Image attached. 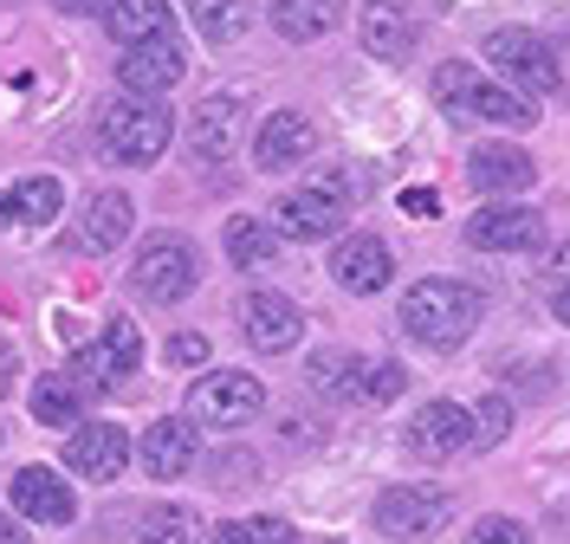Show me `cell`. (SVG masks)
Wrapping results in <instances>:
<instances>
[{
	"label": "cell",
	"mask_w": 570,
	"mask_h": 544,
	"mask_svg": "<svg viewBox=\"0 0 570 544\" xmlns=\"http://www.w3.org/2000/svg\"><path fill=\"white\" fill-rule=\"evenodd\" d=\"M480 311H487V298L461 279H422V286L402 291V311H395V325L409 330L422 350H454L466 344V330L480 325Z\"/></svg>",
	"instance_id": "6da1fadb"
},
{
	"label": "cell",
	"mask_w": 570,
	"mask_h": 544,
	"mask_svg": "<svg viewBox=\"0 0 570 544\" xmlns=\"http://www.w3.org/2000/svg\"><path fill=\"white\" fill-rule=\"evenodd\" d=\"M434 98H441L448 117H461V123H499V130H532L538 123L532 98H519V91L493 85L487 72H473L466 59L434 66Z\"/></svg>",
	"instance_id": "7a4b0ae2"
},
{
	"label": "cell",
	"mask_w": 570,
	"mask_h": 544,
	"mask_svg": "<svg viewBox=\"0 0 570 544\" xmlns=\"http://www.w3.org/2000/svg\"><path fill=\"white\" fill-rule=\"evenodd\" d=\"M98 137H105V149L117 156V162L142 169V162H156V156L169 149V137H176V110L163 105V98H117V105H105Z\"/></svg>",
	"instance_id": "3957f363"
},
{
	"label": "cell",
	"mask_w": 570,
	"mask_h": 544,
	"mask_svg": "<svg viewBox=\"0 0 570 544\" xmlns=\"http://www.w3.org/2000/svg\"><path fill=\"white\" fill-rule=\"evenodd\" d=\"M487 66H493V72L505 78V91H519V98H551V91H564L558 52L538 33H525V27H499V33L487 39Z\"/></svg>",
	"instance_id": "277c9868"
},
{
	"label": "cell",
	"mask_w": 570,
	"mask_h": 544,
	"mask_svg": "<svg viewBox=\"0 0 570 544\" xmlns=\"http://www.w3.org/2000/svg\"><path fill=\"white\" fill-rule=\"evenodd\" d=\"M130 286L149 298V305H176L188 291L202 286V254L181 240V234H156L142 240L137 259H130Z\"/></svg>",
	"instance_id": "5b68a950"
},
{
	"label": "cell",
	"mask_w": 570,
	"mask_h": 544,
	"mask_svg": "<svg viewBox=\"0 0 570 544\" xmlns=\"http://www.w3.org/2000/svg\"><path fill=\"white\" fill-rule=\"evenodd\" d=\"M259 408H266V389H259V376H247V369H208L188 389V422L195 428H247Z\"/></svg>",
	"instance_id": "8992f818"
},
{
	"label": "cell",
	"mask_w": 570,
	"mask_h": 544,
	"mask_svg": "<svg viewBox=\"0 0 570 544\" xmlns=\"http://www.w3.org/2000/svg\"><path fill=\"white\" fill-rule=\"evenodd\" d=\"M137 363H142L137 325H130L124 311H110L105 330H98V344H78V357H71V383H78V389H110V383H124Z\"/></svg>",
	"instance_id": "52a82bcc"
},
{
	"label": "cell",
	"mask_w": 570,
	"mask_h": 544,
	"mask_svg": "<svg viewBox=\"0 0 570 544\" xmlns=\"http://www.w3.org/2000/svg\"><path fill=\"white\" fill-rule=\"evenodd\" d=\"M181 72H188V52H181L176 33H156V39H137V46H124V66H117V85L130 91V98H163V91H176Z\"/></svg>",
	"instance_id": "ba28073f"
},
{
	"label": "cell",
	"mask_w": 570,
	"mask_h": 544,
	"mask_svg": "<svg viewBox=\"0 0 570 544\" xmlns=\"http://www.w3.org/2000/svg\"><path fill=\"white\" fill-rule=\"evenodd\" d=\"M466 247H480V254H532V247H544V215L525 208V201H493V208H480L466 220Z\"/></svg>",
	"instance_id": "9c48e42d"
},
{
	"label": "cell",
	"mask_w": 570,
	"mask_h": 544,
	"mask_svg": "<svg viewBox=\"0 0 570 544\" xmlns=\"http://www.w3.org/2000/svg\"><path fill=\"white\" fill-rule=\"evenodd\" d=\"M448 512H454V500L434 493V486H390L376 500V532H390V538H434L448 525Z\"/></svg>",
	"instance_id": "30bf717a"
},
{
	"label": "cell",
	"mask_w": 570,
	"mask_h": 544,
	"mask_svg": "<svg viewBox=\"0 0 570 544\" xmlns=\"http://www.w3.org/2000/svg\"><path fill=\"white\" fill-rule=\"evenodd\" d=\"M240 325H247V344H253V350L279 357V350H292V344L305 337V311H298L285 291L253 286L247 298H240Z\"/></svg>",
	"instance_id": "8fae6325"
},
{
	"label": "cell",
	"mask_w": 570,
	"mask_h": 544,
	"mask_svg": "<svg viewBox=\"0 0 570 544\" xmlns=\"http://www.w3.org/2000/svg\"><path fill=\"white\" fill-rule=\"evenodd\" d=\"M130 428H117V422H85V428H71L66 441V467L78 473V479H117V473L130 467Z\"/></svg>",
	"instance_id": "7c38bea8"
},
{
	"label": "cell",
	"mask_w": 570,
	"mask_h": 544,
	"mask_svg": "<svg viewBox=\"0 0 570 544\" xmlns=\"http://www.w3.org/2000/svg\"><path fill=\"white\" fill-rule=\"evenodd\" d=\"M337 220H344V201L305 181V188H292V195L273 201V220H266V227H273L279 240H331Z\"/></svg>",
	"instance_id": "4fadbf2b"
},
{
	"label": "cell",
	"mask_w": 570,
	"mask_h": 544,
	"mask_svg": "<svg viewBox=\"0 0 570 544\" xmlns=\"http://www.w3.org/2000/svg\"><path fill=\"white\" fill-rule=\"evenodd\" d=\"M331 279L351 291V298H370V291H383V286L395 279L390 240H376V234H351V240H337V254H331Z\"/></svg>",
	"instance_id": "5bb4252c"
},
{
	"label": "cell",
	"mask_w": 570,
	"mask_h": 544,
	"mask_svg": "<svg viewBox=\"0 0 570 544\" xmlns=\"http://www.w3.org/2000/svg\"><path fill=\"white\" fill-rule=\"evenodd\" d=\"M7 500H13L20 518H33V525H71L78 518V493L52 467H20L7 479Z\"/></svg>",
	"instance_id": "9a60e30c"
},
{
	"label": "cell",
	"mask_w": 570,
	"mask_h": 544,
	"mask_svg": "<svg viewBox=\"0 0 570 544\" xmlns=\"http://www.w3.org/2000/svg\"><path fill=\"white\" fill-rule=\"evenodd\" d=\"M356 39H363V52H370V59L402 66V59L415 52V13H409L402 0H370V7L356 13Z\"/></svg>",
	"instance_id": "2e32d148"
},
{
	"label": "cell",
	"mask_w": 570,
	"mask_h": 544,
	"mask_svg": "<svg viewBox=\"0 0 570 544\" xmlns=\"http://www.w3.org/2000/svg\"><path fill=\"white\" fill-rule=\"evenodd\" d=\"M137 461L149 479H181V473L195 467V422H181V415L149 422L137 441Z\"/></svg>",
	"instance_id": "e0dca14e"
},
{
	"label": "cell",
	"mask_w": 570,
	"mask_h": 544,
	"mask_svg": "<svg viewBox=\"0 0 570 544\" xmlns=\"http://www.w3.org/2000/svg\"><path fill=\"white\" fill-rule=\"evenodd\" d=\"M234 137H240V98H234V91L202 98L195 117H188V149H195V162H227V156H234Z\"/></svg>",
	"instance_id": "ac0fdd59"
},
{
	"label": "cell",
	"mask_w": 570,
	"mask_h": 544,
	"mask_svg": "<svg viewBox=\"0 0 570 544\" xmlns=\"http://www.w3.org/2000/svg\"><path fill=\"white\" fill-rule=\"evenodd\" d=\"M312 117L305 110H273L266 123H259V137H253V162L259 169H292V162H305L312 156Z\"/></svg>",
	"instance_id": "d6986e66"
},
{
	"label": "cell",
	"mask_w": 570,
	"mask_h": 544,
	"mask_svg": "<svg viewBox=\"0 0 570 544\" xmlns=\"http://www.w3.org/2000/svg\"><path fill=\"white\" fill-rule=\"evenodd\" d=\"M409 454H422V461H448V454H461L466 447V408L461 402H422V415L409 422Z\"/></svg>",
	"instance_id": "ffe728a7"
},
{
	"label": "cell",
	"mask_w": 570,
	"mask_h": 544,
	"mask_svg": "<svg viewBox=\"0 0 570 544\" xmlns=\"http://www.w3.org/2000/svg\"><path fill=\"white\" fill-rule=\"evenodd\" d=\"M466 176H473V188H487V195H525L538 176V162L512 144H480L466 156Z\"/></svg>",
	"instance_id": "44dd1931"
},
{
	"label": "cell",
	"mask_w": 570,
	"mask_h": 544,
	"mask_svg": "<svg viewBox=\"0 0 570 544\" xmlns=\"http://www.w3.org/2000/svg\"><path fill=\"white\" fill-rule=\"evenodd\" d=\"M130 220H137L130 195L98 188V195L85 201V220H78V247H85V254H110V247H124V240H130Z\"/></svg>",
	"instance_id": "7402d4cb"
},
{
	"label": "cell",
	"mask_w": 570,
	"mask_h": 544,
	"mask_svg": "<svg viewBox=\"0 0 570 544\" xmlns=\"http://www.w3.org/2000/svg\"><path fill=\"white\" fill-rule=\"evenodd\" d=\"M402 389H409V369H402L395 357H376V363L351 357V363H344V389H337V396L363 402V408H383V402H395Z\"/></svg>",
	"instance_id": "603a6c76"
},
{
	"label": "cell",
	"mask_w": 570,
	"mask_h": 544,
	"mask_svg": "<svg viewBox=\"0 0 570 544\" xmlns=\"http://www.w3.org/2000/svg\"><path fill=\"white\" fill-rule=\"evenodd\" d=\"M105 27H110V39L137 46V39L169 33L176 27V7L169 0H105Z\"/></svg>",
	"instance_id": "cb8c5ba5"
},
{
	"label": "cell",
	"mask_w": 570,
	"mask_h": 544,
	"mask_svg": "<svg viewBox=\"0 0 570 544\" xmlns=\"http://www.w3.org/2000/svg\"><path fill=\"white\" fill-rule=\"evenodd\" d=\"M344 0H273V33L292 39V46H312L337 27Z\"/></svg>",
	"instance_id": "d4e9b609"
},
{
	"label": "cell",
	"mask_w": 570,
	"mask_h": 544,
	"mask_svg": "<svg viewBox=\"0 0 570 544\" xmlns=\"http://www.w3.org/2000/svg\"><path fill=\"white\" fill-rule=\"evenodd\" d=\"M253 0H188V20H195V33L208 39V46H234V39L253 33Z\"/></svg>",
	"instance_id": "484cf974"
},
{
	"label": "cell",
	"mask_w": 570,
	"mask_h": 544,
	"mask_svg": "<svg viewBox=\"0 0 570 544\" xmlns=\"http://www.w3.org/2000/svg\"><path fill=\"white\" fill-rule=\"evenodd\" d=\"M220 247H227V259H234L240 273H266V266L279 259V234H273L266 220H253V215H234L227 234H220Z\"/></svg>",
	"instance_id": "4316f807"
},
{
	"label": "cell",
	"mask_w": 570,
	"mask_h": 544,
	"mask_svg": "<svg viewBox=\"0 0 570 544\" xmlns=\"http://www.w3.org/2000/svg\"><path fill=\"white\" fill-rule=\"evenodd\" d=\"M33 415H39V428H78V415H85V389L52 369V376H39L33 383Z\"/></svg>",
	"instance_id": "83f0119b"
},
{
	"label": "cell",
	"mask_w": 570,
	"mask_h": 544,
	"mask_svg": "<svg viewBox=\"0 0 570 544\" xmlns=\"http://www.w3.org/2000/svg\"><path fill=\"white\" fill-rule=\"evenodd\" d=\"M195 532H202V518H195V506H149L142 512V544H195Z\"/></svg>",
	"instance_id": "f1b7e54d"
},
{
	"label": "cell",
	"mask_w": 570,
	"mask_h": 544,
	"mask_svg": "<svg viewBox=\"0 0 570 544\" xmlns=\"http://www.w3.org/2000/svg\"><path fill=\"white\" fill-rule=\"evenodd\" d=\"M512 428V402L505 396H480L466 408V447H499Z\"/></svg>",
	"instance_id": "f546056e"
},
{
	"label": "cell",
	"mask_w": 570,
	"mask_h": 544,
	"mask_svg": "<svg viewBox=\"0 0 570 544\" xmlns=\"http://www.w3.org/2000/svg\"><path fill=\"white\" fill-rule=\"evenodd\" d=\"M59 181L52 176H27L20 188H13V215L20 220H33V227H46V220H59Z\"/></svg>",
	"instance_id": "4dcf8cb0"
},
{
	"label": "cell",
	"mask_w": 570,
	"mask_h": 544,
	"mask_svg": "<svg viewBox=\"0 0 570 544\" xmlns=\"http://www.w3.org/2000/svg\"><path fill=\"white\" fill-rule=\"evenodd\" d=\"M461 544H532V532L519 525V518H505V512H493V518H480L473 532H466Z\"/></svg>",
	"instance_id": "1f68e13d"
},
{
	"label": "cell",
	"mask_w": 570,
	"mask_h": 544,
	"mask_svg": "<svg viewBox=\"0 0 570 544\" xmlns=\"http://www.w3.org/2000/svg\"><path fill=\"white\" fill-rule=\"evenodd\" d=\"M344 350H318V357L305 363V383H312V389H324V396H337V389H344Z\"/></svg>",
	"instance_id": "d6a6232c"
},
{
	"label": "cell",
	"mask_w": 570,
	"mask_h": 544,
	"mask_svg": "<svg viewBox=\"0 0 570 544\" xmlns=\"http://www.w3.org/2000/svg\"><path fill=\"white\" fill-rule=\"evenodd\" d=\"M247 544H298V532L285 518H247Z\"/></svg>",
	"instance_id": "836d02e7"
},
{
	"label": "cell",
	"mask_w": 570,
	"mask_h": 544,
	"mask_svg": "<svg viewBox=\"0 0 570 544\" xmlns=\"http://www.w3.org/2000/svg\"><path fill=\"white\" fill-rule=\"evenodd\" d=\"M169 363H181V369H195V363H208V337H202V330H181L176 344H169Z\"/></svg>",
	"instance_id": "e575fe53"
},
{
	"label": "cell",
	"mask_w": 570,
	"mask_h": 544,
	"mask_svg": "<svg viewBox=\"0 0 570 544\" xmlns=\"http://www.w3.org/2000/svg\"><path fill=\"white\" fill-rule=\"evenodd\" d=\"M402 208H409V215H434V208H441V195H434V188H409V195H402Z\"/></svg>",
	"instance_id": "d590c367"
},
{
	"label": "cell",
	"mask_w": 570,
	"mask_h": 544,
	"mask_svg": "<svg viewBox=\"0 0 570 544\" xmlns=\"http://www.w3.org/2000/svg\"><path fill=\"white\" fill-rule=\"evenodd\" d=\"M551 311H558V325H570V279L551 291Z\"/></svg>",
	"instance_id": "8d00e7d4"
},
{
	"label": "cell",
	"mask_w": 570,
	"mask_h": 544,
	"mask_svg": "<svg viewBox=\"0 0 570 544\" xmlns=\"http://www.w3.org/2000/svg\"><path fill=\"white\" fill-rule=\"evenodd\" d=\"M214 544H247V525H214Z\"/></svg>",
	"instance_id": "74e56055"
},
{
	"label": "cell",
	"mask_w": 570,
	"mask_h": 544,
	"mask_svg": "<svg viewBox=\"0 0 570 544\" xmlns=\"http://www.w3.org/2000/svg\"><path fill=\"white\" fill-rule=\"evenodd\" d=\"M0 544H27V532H20V525H13L7 512H0Z\"/></svg>",
	"instance_id": "f35d334b"
},
{
	"label": "cell",
	"mask_w": 570,
	"mask_h": 544,
	"mask_svg": "<svg viewBox=\"0 0 570 544\" xmlns=\"http://www.w3.org/2000/svg\"><path fill=\"white\" fill-rule=\"evenodd\" d=\"M66 13H105V0H59Z\"/></svg>",
	"instance_id": "ab89813d"
},
{
	"label": "cell",
	"mask_w": 570,
	"mask_h": 544,
	"mask_svg": "<svg viewBox=\"0 0 570 544\" xmlns=\"http://www.w3.org/2000/svg\"><path fill=\"white\" fill-rule=\"evenodd\" d=\"M7 220H20L13 215V195H0V227H7Z\"/></svg>",
	"instance_id": "60d3db41"
},
{
	"label": "cell",
	"mask_w": 570,
	"mask_h": 544,
	"mask_svg": "<svg viewBox=\"0 0 570 544\" xmlns=\"http://www.w3.org/2000/svg\"><path fill=\"white\" fill-rule=\"evenodd\" d=\"M558 273H570V247H564V254H558Z\"/></svg>",
	"instance_id": "b9f144b4"
},
{
	"label": "cell",
	"mask_w": 570,
	"mask_h": 544,
	"mask_svg": "<svg viewBox=\"0 0 570 544\" xmlns=\"http://www.w3.org/2000/svg\"><path fill=\"white\" fill-rule=\"evenodd\" d=\"M324 544H344V538H324Z\"/></svg>",
	"instance_id": "7bdbcfd3"
}]
</instances>
